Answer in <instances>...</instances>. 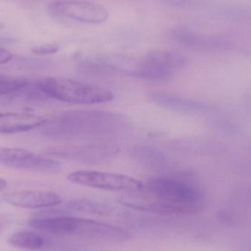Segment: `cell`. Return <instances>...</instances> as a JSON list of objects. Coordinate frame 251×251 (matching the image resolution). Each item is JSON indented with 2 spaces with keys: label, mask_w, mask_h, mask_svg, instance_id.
<instances>
[{
  "label": "cell",
  "mask_w": 251,
  "mask_h": 251,
  "mask_svg": "<svg viewBox=\"0 0 251 251\" xmlns=\"http://www.w3.org/2000/svg\"><path fill=\"white\" fill-rule=\"evenodd\" d=\"M140 196L125 199L124 206L135 210L169 215H193L203 210L205 198L201 189L178 176H156L143 182Z\"/></svg>",
  "instance_id": "6da1fadb"
},
{
  "label": "cell",
  "mask_w": 251,
  "mask_h": 251,
  "mask_svg": "<svg viewBox=\"0 0 251 251\" xmlns=\"http://www.w3.org/2000/svg\"><path fill=\"white\" fill-rule=\"evenodd\" d=\"M126 126L120 115L104 111L60 113L42 126V134L53 140L104 138L119 132Z\"/></svg>",
  "instance_id": "7a4b0ae2"
},
{
  "label": "cell",
  "mask_w": 251,
  "mask_h": 251,
  "mask_svg": "<svg viewBox=\"0 0 251 251\" xmlns=\"http://www.w3.org/2000/svg\"><path fill=\"white\" fill-rule=\"evenodd\" d=\"M28 225L42 232L88 240L119 241L131 237V234L121 227L94 220L68 215L32 218L28 221Z\"/></svg>",
  "instance_id": "3957f363"
},
{
  "label": "cell",
  "mask_w": 251,
  "mask_h": 251,
  "mask_svg": "<svg viewBox=\"0 0 251 251\" xmlns=\"http://www.w3.org/2000/svg\"><path fill=\"white\" fill-rule=\"evenodd\" d=\"M34 85L46 98L71 104H100L114 99L109 90L69 78H44Z\"/></svg>",
  "instance_id": "277c9868"
},
{
  "label": "cell",
  "mask_w": 251,
  "mask_h": 251,
  "mask_svg": "<svg viewBox=\"0 0 251 251\" xmlns=\"http://www.w3.org/2000/svg\"><path fill=\"white\" fill-rule=\"evenodd\" d=\"M48 11L60 20L89 25L104 23L110 16L104 6L88 0H57L49 4Z\"/></svg>",
  "instance_id": "5b68a950"
},
{
  "label": "cell",
  "mask_w": 251,
  "mask_h": 251,
  "mask_svg": "<svg viewBox=\"0 0 251 251\" xmlns=\"http://www.w3.org/2000/svg\"><path fill=\"white\" fill-rule=\"evenodd\" d=\"M183 54L169 50H154L146 54L133 75L142 79L163 81L169 79L185 65Z\"/></svg>",
  "instance_id": "8992f818"
},
{
  "label": "cell",
  "mask_w": 251,
  "mask_h": 251,
  "mask_svg": "<svg viewBox=\"0 0 251 251\" xmlns=\"http://www.w3.org/2000/svg\"><path fill=\"white\" fill-rule=\"evenodd\" d=\"M68 180L75 184L107 191L139 192L143 182L123 174L97 171H77L71 173Z\"/></svg>",
  "instance_id": "52a82bcc"
},
{
  "label": "cell",
  "mask_w": 251,
  "mask_h": 251,
  "mask_svg": "<svg viewBox=\"0 0 251 251\" xmlns=\"http://www.w3.org/2000/svg\"><path fill=\"white\" fill-rule=\"evenodd\" d=\"M0 165L28 172L57 173L61 169L58 161L30 151L0 146Z\"/></svg>",
  "instance_id": "ba28073f"
},
{
  "label": "cell",
  "mask_w": 251,
  "mask_h": 251,
  "mask_svg": "<svg viewBox=\"0 0 251 251\" xmlns=\"http://www.w3.org/2000/svg\"><path fill=\"white\" fill-rule=\"evenodd\" d=\"M47 153L61 159L83 163H98L116 154L117 149L105 144L60 145L50 146L47 149Z\"/></svg>",
  "instance_id": "9c48e42d"
},
{
  "label": "cell",
  "mask_w": 251,
  "mask_h": 251,
  "mask_svg": "<svg viewBox=\"0 0 251 251\" xmlns=\"http://www.w3.org/2000/svg\"><path fill=\"white\" fill-rule=\"evenodd\" d=\"M4 201L16 207L41 209L57 206L62 202L57 193L46 190H15L3 196Z\"/></svg>",
  "instance_id": "30bf717a"
},
{
  "label": "cell",
  "mask_w": 251,
  "mask_h": 251,
  "mask_svg": "<svg viewBox=\"0 0 251 251\" xmlns=\"http://www.w3.org/2000/svg\"><path fill=\"white\" fill-rule=\"evenodd\" d=\"M42 116L32 113H0V134H16L42 126L47 122Z\"/></svg>",
  "instance_id": "8fae6325"
},
{
  "label": "cell",
  "mask_w": 251,
  "mask_h": 251,
  "mask_svg": "<svg viewBox=\"0 0 251 251\" xmlns=\"http://www.w3.org/2000/svg\"><path fill=\"white\" fill-rule=\"evenodd\" d=\"M133 156L142 165L152 169L168 170L171 168L172 160L161 151L149 146H137L132 149Z\"/></svg>",
  "instance_id": "7c38bea8"
},
{
  "label": "cell",
  "mask_w": 251,
  "mask_h": 251,
  "mask_svg": "<svg viewBox=\"0 0 251 251\" xmlns=\"http://www.w3.org/2000/svg\"><path fill=\"white\" fill-rule=\"evenodd\" d=\"M66 206L72 210L100 215H110L116 211L111 205L94 199H76L71 201Z\"/></svg>",
  "instance_id": "4fadbf2b"
},
{
  "label": "cell",
  "mask_w": 251,
  "mask_h": 251,
  "mask_svg": "<svg viewBox=\"0 0 251 251\" xmlns=\"http://www.w3.org/2000/svg\"><path fill=\"white\" fill-rule=\"evenodd\" d=\"M7 241L14 247L27 250H38L45 246L43 237L32 231H18L10 235Z\"/></svg>",
  "instance_id": "5bb4252c"
},
{
  "label": "cell",
  "mask_w": 251,
  "mask_h": 251,
  "mask_svg": "<svg viewBox=\"0 0 251 251\" xmlns=\"http://www.w3.org/2000/svg\"><path fill=\"white\" fill-rule=\"evenodd\" d=\"M25 78L0 75V96L18 92L28 85Z\"/></svg>",
  "instance_id": "9a60e30c"
},
{
  "label": "cell",
  "mask_w": 251,
  "mask_h": 251,
  "mask_svg": "<svg viewBox=\"0 0 251 251\" xmlns=\"http://www.w3.org/2000/svg\"><path fill=\"white\" fill-rule=\"evenodd\" d=\"M60 50L57 44H44L36 46L32 49V52L38 55H47V54H55Z\"/></svg>",
  "instance_id": "2e32d148"
},
{
  "label": "cell",
  "mask_w": 251,
  "mask_h": 251,
  "mask_svg": "<svg viewBox=\"0 0 251 251\" xmlns=\"http://www.w3.org/2000/svg\"><path fill=\"white\" fill-rule=\"evenodd\" d=\"M12 58H13V55L10 51L0 47V65L8 63Z\"/></svg>",
  "instance_id": "e0dca14e"
},
{
  "label": "cell",
  "mask_w": 251,
  "mask_h": 251,
  "mask_svg": "<svg viewBox=\"0 0 251 251\" xmlns=\"http://www.w3.org/2000/svg\"><path fill=\"white\" fill-rule=\"evenodd\" d=\"M166 4L178 7H185L192 4V0H162Z\"/></svg>",
  "instance_id": "ac0fdd59"
},
{
  "label": "cell",
  "mask_w": 251,
  "mask_h": 251,
  "mask_svg": "<svg viewBox=\"0 0 251 251\" xmlns=\"http://www.w3.org/2000/svg\"><path fill=\"white\" fill-rule=\"evenodd\" d=\"M7 187V181L3 178H0V191L4 190Z\"/></svg>",
  "instance_id": "d6986e66"
}]
</instances>
